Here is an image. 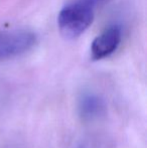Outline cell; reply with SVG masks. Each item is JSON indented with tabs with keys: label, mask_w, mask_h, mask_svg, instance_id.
<instances>
[{
	"label": "cell",
	"mask_w": 147,
	"mask_h": 148,
	"mask_svg": "<svg viewBox=\"0 0 147 148\" xmlns=\"http://www.w3.org/2000/svg\"><path fill=\"white\" fill-rule=\"evenodd\" d=\"M76 148H89L87 145H84V144H81V145H79V146H77Z\"/></svg>",
	"instance_id": "5b68a950"
},
{
	"label": "cell",
	"mask_w": 147,
	"mask_h": 148,
	"mask_svg": "<svg viewBox=\"0 0 147 148\" xmlns=\"http://www.w3.org/2000/svg\"><path fill=\"white\" fill-rule=\"evenodd\" d=\"M122 38L120 26L111 25L94 39L91 45V56L95 60L109 57L119 47Z\"/></svg>",
	"instance_id": "3957f363"
},
{
	"label": "cell",
	"mask_w": 147,
	"mask_h": 148,
	"mask_svg": "<svg viewBox=\"0 0 147 148\" xmlns=\"http://www.w3.org/2000/svg\"><path fill=\"white\" fill-rule=\"evenodd\" d=\"M105 101L98 94L84 92L78 101V111L84 121H93L102 116L105 112Z\"/></svg>",
	"instance_id": "277c9868"
},
{
	"label": "cell",
	"mask_w": 147,
	"mask_h": 148,
	"mask_svg": "<svg viewBox=\"0 0 147 148\" xmlns=\"http://www.w3.org/2000/svg\"><path fill=\"white\" fill-rule=\"evenodd\" d=\"M95 7L84 0H77L59 11L57 24L68 38H76L87 30L94 19Z\"/></svg>",
	"instance_id": "6da1fadb"
},
{
	"label": "cell",
	"mask_w": 147,
	"mask_h": 148,
	"mask_svg": "<svg viewBox=\"0 0 147 148\" xmlns=\"http://www.w3.org/2000/svg\"><path fill=\"white\" fill-rule=\"evenodd\" d=\"M36 41L34 32L23 29L0 31V60L24 53Z\"/></svg>",
	"instance_id": "7a4b0ae2"
}]
</instances>
